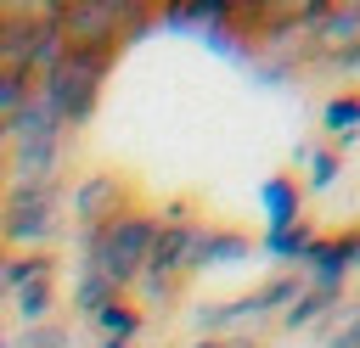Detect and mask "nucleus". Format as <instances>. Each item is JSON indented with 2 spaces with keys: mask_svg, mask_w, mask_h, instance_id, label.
I'll use <instances>...</instances> for the list:
<instances>
[{
  "mask_svg": "<svg viewBox=\"0 0 360 348\" xmlns=\"http://www.w3.org/2000/svg\"><path fill=\"white\" fill-rule=\"evenodd\" d=\"M56 168H62V135H39V140H22V146H6L0 180H6V191L56 185Z\"/></svg>",
  "mask_w": 360,
  "mask_h": 348,
  "instance_id": "0eeeda50",
  "label": "nucleus"
},
{
  "mask_svg": "<svg viewBox=\"0 0 360 348\" xmlns=\"http://www.w3.org/2000/svg\"><path fill=\"white\" fill-rule=\"evenodd\" d=\"M197 241H202V230H197V225H186V219L158 225V241H152L146 269H141V286H146V292H158V303H163V292L174 286V275H186V269H191Z\"/></svg>",
  "mask_w": 360,
  "mask_h": 348,
  "instance_id": "39448f33",
  "label": "nucleus"
},
{
  "mask_svg": "<svg viewBox=\"0 0 360 348\" xmlns=\"http://www.w3.org/2000/svg\"><path fill=\"white\" fill-rule=\"evenodd\" d=\"M34 101V79L22 73V67H0V123L11 118V112H22Z\"/></svg>",
  "mask_w": 360,
  "mask_h": 348,
  "instance_id": "6ab92c4d",
  "label": "nucleus"
},
{
  "mask_svg": "<svg viewBox=\"0 0 360 348\" xmlns=\"http://www.w3.org/2000/svg\"><path fill=\"white\" fill-rule=\"evenodd\" d=\"M259 202H264V219H270V230H287V225H298V208H304V196H298V185H292L287 174L264 180V185H259Z\"/></svg>",
  "mask_w": 360,
  "mask_h": 348,
  "instance_id": "9d476101",
  "label": "nucleus"
},
{
  "mask_svg": "<svg viewBox=\"0 0 360 348\" xmlns=\"http://www.w3.org/2000/svg\"><path fill=\"white\" fill-rule=\"evenodd\" d=\"M68 208H73V219H79V230H84V241L90 236H101L112 219H124L129 208H124V185H118V174H84L79 185H73V196H68Z\"/></svg>",
  "mask_w": 360,
  "mask_h": 348,
  "instance_id": "423d86ee",
  "label": "nucleus"
},
{
  "mask_svg": "<svg viewBox=\"0 0 360 348\" xmlns=\"http://www.w3.org/2000/svg\"><path fill=\"white\" fill-rule=\"evenodd\" d=\"M152 241H158V219H146V213H124V219H112L101 236H90V258H84V269H96L112 292H124V286L141 281Z\"/></svg>",
  "mask_w": 360,
  "mask_h": 348,
  "instance_id": "f03ea898",
  "label": "nucleus"
},
{
  "mask_svg": "<svg viewBox=\"0 0 360 348\" xmlns=\"http://www.w3.org/2000/svg\"><path fill=\"white\" fill-rule=\"evenodd\" d=\"M112 297H124V292H112V286H107L96 269H79V286H73V309H79V314H90V320H96V314H101Z\"/></svg>",
  "mask_w": 360,
  "mask_h": 348,
  "instance_id": "a211bd4d",
  "label": "nucleus"
},
{
  "mask_svg": "<svg viewBox=\"0 0 360 348\" xmlns=\"http://www.w3.org/2000/svg\"><path fill=\"white\" fill-rule=\"evenodd\" d=\"M17 348H68V331L62 326H22Z\"/></svg>",
  "mask_w": 360,
  "mask_h": 348,
  "instance_id": "4be33fe9",
  "label": "nucleus"
},
{
  "mask_svg": "<svg viewBox=\"0 0 360 348\" xmlns=\"http://www.w3.org/2000/svg\"><path fill=\"white\" fill-rule=\"evenodd\" d=\"M0 163H6V140H0Z\"/></svg>",
  "mask_w": 360,
  "mask_h": 348,
  "instance_id": "a878e982",
  "label": "nucleus"
},
{
  "mask_svg": "<svg viewBox=\"0 0 360 348\" xmlns=\"http://www.w3.org/2000/svg\"><path fill=\"white\" fill-rule=\"evenodd\" d=\"M39 135H62V123L39 107V101H28L22 112H11L6 123H0V140L6 146H22V140H39Z\"/></svg>",
  "mask_w": 360,
  "mask_h": 348,
  "instance_id": "4468645a",
  "label": "nucleus"
},
{
  "mask_svg": "<svg viewBox=\"0 0 360 348\" xmlns=\"http://www.w3.org/2000/svg\"><path fill=\"white\" fill-rule=\"evenodd\" d=\"M326 348H360V314H349V326H343V331H338Z\"/></svg>",
  "mask_w": 360,
  "mask_h": 348,
  "instance_id": "5701e85b",
  "label": "nucleus"
},
{
  "mask_svg": "<svg viewBox=\"0 0 360 348\" xmlns=\"http://www.w3.org/2000/svg\"><path fill=\"white\" fill-rule=\"evenodd\" d=\"M338 174H343V157H338V152H332V146H326V152H315V157H309V185H315V191H326V185H332V180H338Z\"/></svg>",
  "mask_w": 360,
  "mask_h": 348,
  "instance_id": "412c9836",
  "label": "nucleus"
},
{
  "mask_svg": "<svg viewBox=\"0 0 360 348\" xmlns=\"http://www.w3.org/2000/svg\"><path fill=\"white\" fill-rule=\"evenodd\" d=\"M248 253H253V241H248V236H236V230H202V241H197V258H191V269L236 264V258H248Z\"/></svg>",
  "mask_w": 360,
  "mask_h": 348,
  "instance_id": "f8f14e48",
  "label": "nucleus"
},
{
  "mask_svg": "<svg viewBox=\"0 0 360 348\" xmlns=\"http://www.w3.org/2000/svg\"><path fill=\"white\" fill-rule=\"evenodd\" d=\"M51 297H56V286H51V269H45V275H28L22 286H11V297H6V303L22 314V326H45Z\"/></svg>",
  "mask_w": 360,
  "mask_h": 348,
  "instance_id": "ddd939ff",
  "label": "nucleus"
},
{
  "mask_svg": "<svg viewBox=\"0 0 360 348\" xmlns=\"http://www.w3.org/2000/svg\"><path fill=\"white\" fill-rule=\"evenodd\" d=\"M315 241H321V236H315V230L298 219V225H287V230H264V241H259V247H264L276 264H309Z\"/></svg>",
  "mask_w": 360,
  "mask_h": 348,
  "instance_id": "9b49d317",
  "label": "nucleus"
},
{
  "mask_svg": "<svg viewBox=\"0 0 360 348\" xmlns=\"http://www.w3.org/2000/svg\"><path fill=\"white\" fill-rule=\"evenodd\" d=\"M191 348H225V337H202V342H191Z\"/></svg>",
  "mask_w": 360,
  "mask_h": 348,
  "instance_id": "b1692460",
  "label": "nucleus"
},
{
  "mask_svg": "<svg viewBox=\"0 0 360 348\" xmlns=\"http://www.w3.org/2000/svg\"><path fill=\"white\" fill-rule=\"evenodd\" d=\"M112 67V51H62V62L34 79V101L62 123V129H79L96 118V101H101V79Z\"/></svg>",
  "mask_w": 360,
  "mask_h": 348,
  "instance_id": "f257e3e1",
  "label": "nucleus"
},
{
  "mask_svg": "<svg viewBox=\"0 0 360 348\" xmlns=\"http://www.w3.org/2000/svg\"><path fill=\"white\" fill-rule=\"evenodd\" d=\"M51 22L62 28V45L68 51H112L118 56V28L135 22V6L79 0V6H51Z\"/></svg>",
  "mask_w": 360,
  "mask_h": 348,
  "instance_id": "20e7f679",
  "label": "nucleus"
},
{
  "mask_svg": "<svg viewBox=\"0 0 360 348\" xmlns=\"http://www.w3.org/2000/svg\"><path fill=\"white\" fill-rule=\"evenodd\" d=\"M101 348H129V342H101Z\"/></svg>",
  "mask_w": 360,
  "mask_h": 348,
  "instance_id": "393cba45",
  "label": "nucleus"
},
{
  "mask_svg": "<svg viewBox=\"0 0 360 348\" xmlns=\"http://www.w3.org/2000/svg\"><path fill=\"white\" fill-rule=\"evenodd\" d=\"M315 22H321V28H309V39H315L321 51H332V45H354V39H360V6H343V11H321Z\"/></svg>",
  "mask_w": 360,
  "mask_h": 348,
  "instance_id": "dca6fc26",
  "label": "nucleus"
},
{
  "mask_svg": "<svg viewBox=\"0 0 360 348\" xmlns=\"http://www.w3.org/2000/svg\"><path fill=\"white\" fill-rule=\"evenodd\" d=\"M304 292V281H292V275H276V281H264V286H253V292H242L236 303H219V309H202V326H225V320H253V314H270V309H287L292 297Z\"/></svg>",
  "mask_w": 360,
  "mask_h": 348,
  "instance_id": "6e6552de",
  "label": "nucleus"
},
{
  "mask_svg": "<svg viewBox=\"0 0 360 348\" xmlns=\"http://www.w3.org/2000/svg\"><path fill=\"white\" fill-rule=\"evenodd\" d=\"M96 326L107 331V342H129V337L141 331V314H135V309H129L124 297H112V303H107V309L96 314Z\"/></svg>",
  "mask_w": 360,
  "mask_h": 348,
  "instance_id": "aec40b11",
  "label": "nucleus"
},
{
  "mask_svg": "<svg viewBox=\"0 0 360 348\" xmlns=\"http://www.w3.org/2000/svg\"><path fill=\"white\" fill-rule=\"evenodd\" d=\"M321 129L326 135H354L360 129V90H343L321 107Z\"/></svg>",
  "mask_w": 360,
  "mask_h": 348,
  "instance_id": "f3484780",
  "label": "nucleus"
},
{
  "mask_svg": "<svg viewBox=\"0 0 360 348\" xmlns=\"http://www.w3.org/2000/svg\"><path fill=\"white\" fill-rule=\"evenodd\" d=\"M62 213V185H22L0 196V241L6 247H39L56 230Z\"/></svg>",
  "mask_w": 360,
  "mask_h": 348,
  "instance_id": "7ed1b4c3",
  "label": "nucleus"
},
{
  "mask_svg": "<svg viewBox=\"0 0 360 348\" xmlns=\"http://www.w3.org/2000/svg\"><path fill=\"white\" fill-rule=\"evenodd\" d=\"M338 297H343V292H326V286H304V292L287 303V314H281V320H287V331H304V326H315L321 314H332V309H338Z\"/></svg>",
  "mask_w": 360,
  "mask_h": 348,
  "instance_id": "2eb2a0df",
  "label": "nucleus"
},
{
  "mask_svg": "<svg viewBox=\"0 0 360 348\" xmlns=\"http://www.w3.org/2000/svg\"><path fill=\"white\" fill-rule=\"evenodd\" d=\"M354 258H360V230H343L332 241H315V253H309V286L343 292V275L354 269Z\"/></svg>",
  "mask_w": 360,
  "mask_h": 348,
  "instance_id": "1a4fd4ad",
  "label": "nucleus"
}]
</instances>
